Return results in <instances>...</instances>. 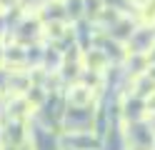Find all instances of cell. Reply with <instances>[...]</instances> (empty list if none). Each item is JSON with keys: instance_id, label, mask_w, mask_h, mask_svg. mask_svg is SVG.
<instances>
[{"instance_id": "6da1fadb", "label": "cell", "mask_w": 155, "mask_h": 150, "mask_svg": "<svg viewBox=\"0 0 155 150\" xmlns=\"http://www.w3.org/2000/svg\"><path fill=\"white\" fill-rule=\"evenodd\" d=\"M65 98H68V105L70 108H90L93 98H95V90L88 88L83 80H75L73 85H68Z\"/></svg>"}, {"instance_id": "7a4b0ae2", "label": "cell", "mask_w": 155, "mask_h": 150, "mask_svg": "<svg viewBox=\"0 0 155 150\" xmlns=\"http://www.w3.org/2000/svg\"><path fill=\"white\" fill-rule=\"evenodd\" d=\"M105 8H108L105 0H85V18L93 20V23H98L100 15L105 13Z\"/></svg>"}, {"instance_id": "3957f363", "label": "cell", "mask_w": 155, "mask_h": 150, "mask_svg": "<svg viewBox=\"0 0 155 150\" xmlns=\"http://www.w3.org/2000/svg\"><path fill=\"white\" fill-rule=\"evenodd\" d=\"M65 15L68 20H78V18H83L85 15V0H65Z\"/></svg>"}, {"instance_id": "277c9868", "label": "cell", "mask_w": 155, "mask_h": 150, "mask_svg": "<svg viewBox=\"0 0 155 150\" xmlns=\"http://www.w3.org/2000/svg\"><path fill=\"white\" fill-rule=\"evenodd\" d=\"M143 110H145L148 118H155V93H150L148 98L143 100Z\"/></svg>"}, {"instance_id": "5b68a950", "label": "cell", "mask_w": 155, "mask_h": 150, "mask_svg": "<svg viewBox=\"0 0 155 150\" xmlns=\"http://www.w3.org/2000/svg\"><path fill=\"white\" fill-rule=\"evenodd\" d=\"M10 10H20V0H0V13H10Z\"/></svg>"}, {"instance_id": "8992f818", "label": "cell", "mask_w": 155, "mask_h": 150, "mask_svg": "<svg viewBox=\"0 0 155 150\" xmlns=\"http://www.w3.org/2000/svg\"><path fill=\"white\" fill-rule=\"evenodd\" d=\"M3 68H5V45L0 43V70H3Z\"/></svg>"}, {"instance_id": "52a82bcc", "label": "cell", "mask_w": 155, "mask_h": 150, "mask_svg": "<svg viewBox=\"0 0 155 150\" xmlns=\"http://www.w3.org/2000/svg\"><path fill=\"white\" fill-rule=\"evenodd\" d=\"M128 150H133V148H128Z\"/></svg>"}]
</instances>
